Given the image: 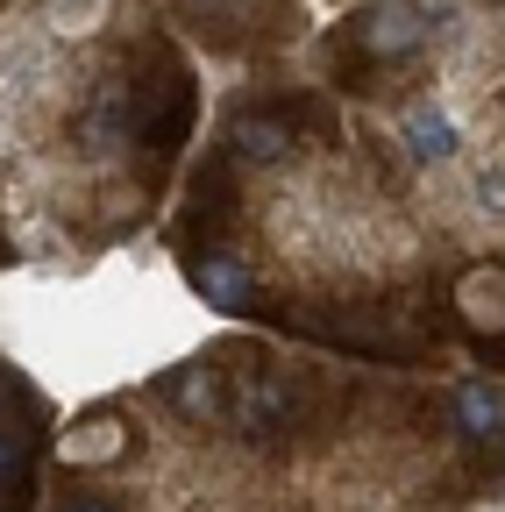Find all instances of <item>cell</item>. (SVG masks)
<instances>
[{"mask_svg": "<svg viewBox=\"0 0 505 512\" xmlns=\"http://www.w3.org/2000/svg\"><path fill=\"white\" fill-rule=\"evenodd\" d=\"M164 399L178 406V420L214 427V420H228V377H221V363L193 356V363H178V370L164 377Z\"/></svg>", "mask_w": 505, "mask_h": 512, "instance_id": "6", "label": "cell"}, {"mask_svg": "<svg viewBox=\"0 0 505 512\" xmlns=\"http://www.w3.org/2000/svg\"><path fill=\"white\" fill-rule=\"evenodd\" d=\"M498 299H505V271H498V264H470V271H463V285H456V306H463L470 328H477V335H491V342H498V320H505V313H498Z\"/></svg>", "mask_w": 505, "mask_h": 512, "instance_id": "10", "label": "cell"}, {"mask_svg": "<svg viewBox=\"0 0 505 512\" xmlns=\"http://www.w3.org/2000/svg\"><path fill=\"white\" fill-rule=\"evenodd\" d=\"M200 121V86L193 64L171 43H143V72L129 79V136H143L150 157H171Z\"/></svg>", "mask_w": 505, "mask_h": 512, "instance_id": "1", "label": "cell"}, {"mask_svg": "<svg viewBox=\"0 0 505 512\" xmlns=\"http://www.w3.org/2000/svg\"><path fill=\"white\" fill-rule=\"evenodd\" d=\"M185 278H193V292H200L207 306H221V313H257V271H249L228 242L185 249Z\"/></svg>", "mask_w": 505, "mask_h": 512, "instance_id": "5", "label": "cell"}, {"mask_svg": "<svg viewBox=\"0 0 505 512\" xmlns=\"http://www.w3.org/2000/svg\"><path fill=\"white\" fill-rule=\"evenodd\" d=\"M420 43H427V22H420L413 0H377V8H363V15L342 29L335 72L356 86V72H370V64H399V57H413Z\"/></svg>", "mask_w": 505, "mask_h": 512, "instance_id": "3", "label": "cell"}, {"mask_svg": "<svg viewBox=\"0 0 505 512\" xmlns=\"http://www.w3.org/2000/svg\"><path fill=\"white\" fill-rule=\"evenodd\" d=\"M228 420L249 434V441H285L306 427V399L292 392L285 377H242L228 392Z\"/></svg>", "mask_w": 505, "mask_h": 512, "instance_id": "4", "label": "cell"}, {"mask_svg": "<svg viewBox=\"0 0 505 512\" xmlns=\"http://www.w3.org/2000/svg\"><path fill=\"white\" fill-rule=\"evenodd\" d=\"M193 8H221V0H193Z\"/></svg>", "mask_w": 505, "mask_h": 512, "instance_id": "15", "label": "cell"}, {"mask_svg": "<svg viewBox=\"0 0 505 512\" xmlns=\"http://www.w3.org/2000/svg\"><path fill=\"white\" fill-rule=\"evenodd\" d=\"M456 413H463V434L470 441H498V384H470Z\"/></svg>", "mask_w": 505, "mask_h": 512, "instance_id": "12", "label": "cell"}, {"mask_svg": "<svg viewBox=\"0 0 505 512\" xmlns=\"http://www.w3.org/2000/svg\"><path fill=\"white\" fill-rule=\"evenodd\" d=\"M399 143H406V157H413V164H449V157L463 150V136H456V121L441 114L434 100H420V107L406 114V128H399Z\"/></svg>", "mask_w": 505, "mask_h": 512, "instance_id": "9", "label": "cell"}, {"mask_svg": "<svg viewBox=\"0 0 505 512\" xmlns=\"http://www.w3.org/2000/svg\"><path fill=\"white\" fill-rule=\"evenodd\" d=\"M57 512H121L114 498H93V491H79V498H65V505H57Z\"/></svg>", "mask_w": 505, "mask_h": 512, "instance_id": "14", "label": "cell"}, {"mask_svg": "<svg viewBox=\"0 0 505 512\" xmlns=\"http://www.w3.org/2000/svg\"><path fill=\"white\" fill-rule=\"evenodd\" d=\"M107 22V0H43V29L50 36H93Z\"/></svg>", "mask_w": 505, "mask_h": 512, "instance_id": "11", "label": "cell"}, {"mask_svg": "<svg viewBox=\"0 0 505 512\" xmlns=\"http://www.w3.org/2000/svg\"><path fill=\"white\" fill-rule=\"evenodd\" d=\"M57 448H65V463H114L121 456V448H129V420H121V413H86V420H72L65 427V441H57Z\"/></svg>", "mask_w": 505, "mask_h": 512, "instance_id": "8", "label": "cell"}, {"mask_svg": "<svg viewBox=\"0 0 505 512\" xmlns=\"http://www.w3.org/2000/svg\"><path fill=\"white\" fill-rule=\"evenodd\" d=\"M22 477H29V448L15 434H0V498L22 505Z\"/></svg>", "mask_w": 505, "mask_h": 512, "instance_id": "13", "label": "cell"}, {"mask_svg": "<svg viewBox=\"0 0 505 512\" xmlns=\"http://www.w3.org/2000/svg\"><path fill=\"white\" fill-rule=\"evenodd\" d=\"M313 128H328V107L313 100V93H292V100H235L228 136H221V157L228 164H285Z\"/></svg>", "mask_w": 505, "mask_h": 512, "instance_id": "2", "label": "cell"}, {"mask_svg": "<svg viewBox=\"0 0 505 512\" xmlns=\"http://www.w3.org/2000/svg\"><path fill=\"white\" fill-rule=\"evenodd\" d=\"M79 150L86 157H121L129 150V79H107V86H93V100H86V114H79Z\"/></svg>", "mask_w": 505, "mask_h": 512, "instance_id": "7", "label": "cell"}]
</instances>
